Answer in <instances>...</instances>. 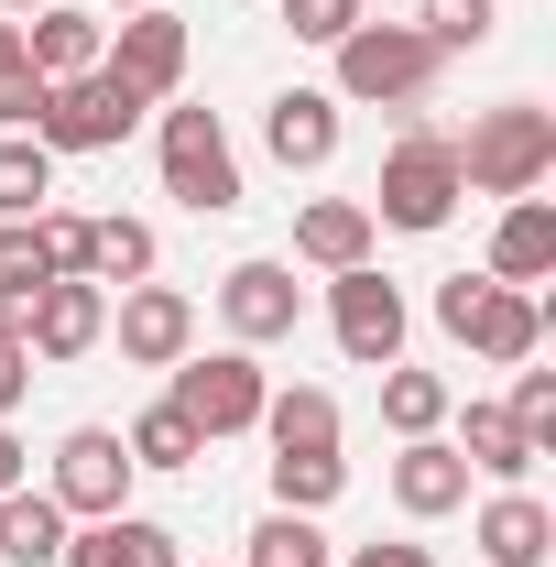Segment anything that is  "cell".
Listing matches in <instances>:
<instances>
[{"label": "cell", "mask_w": 556, "mask_h": 567, "mask_svg": "<svg viewBox=\"0 0 556 567\" xmlns=\"http://www.w3.org/2000/svg\"><path fill=\"white\" fill-rule=\"evenodd\" d=\"M382 425H393V436H436V425H447V382L393 360V371H382Z\"/></svg>", "instance_id": "obj_25"}, {"label": "cell", "mask_w": 556, "mask_h": 567, "mask_svg": "<svg viewBox=\"0 0 556 567\" xmlns=\"http://www.w3.org/2000/svg\"><path fill=\"white\" fill-rule=\"evenodd\" d=\"M164 197L197 208V218L240 208V153L218 132V110H164Z\"/></svg>", "instance_id": "obj_6"}, {"label": "cell", "mask_w": 556, "mask_h": 567, "mask_svg": "<svg viewBox=\"0 0 556 567\" xmlns=\"http://www.w3.org/2000/svg\"><path fill=\"white\" fill-rule=\"evenodd\" d=\"M262 393H274V382H262V360H251V350H208V360L186 350L164 404H175V415L218 447V436H251V425H262Z\"/></svg>", "instance_id": "obj_5"}, {"label": "cell", "mask_w": 556, "mask_h": 567, "mask_svg": "<svg viewBox=\"0 0 556 567\" xmlns=\"http://www.w3.org/2000/svg\"><path fill=\"white\" fill-rule=\"evenodd\" d=\"M502 415L524 425V447H535V458H546V447H556V371H524V382H513V404H502Z\"/></svg>", "instance_id": "obj_33"}, {"label": "cell", "mask_w": 556, "mask_h": 567, "mask_svg": "<svg viewBox=\"0 0 556 567\" xmlns=\"http://www.w3.org/2000/svg\"><path fill=\"white\" fill-rule=\"evenodd\" d=\"M142 110H153V99H132L110 66H87V76H55V87H44L33 142H44V153H110V142H132Z\"/></svg>", "instance_id": "obj_7"}, {"label": "cell", "mask_w": 556, "mask_h": 567, "mask_svg": "<svg viewBox=\"0 0 556 567\" xmlns=\"http://www.w3.org/2000/svg\"><path fill=\"white\" fill-rule=\"evenodd\" d=\"M328 55H339V87H328V99H360V110H404V99H425L436 66H447L415 22H360V33H339Z\"/></svg>", "instance_id": "obj_3"}, {"label": "cell", "mask_w": 556, "mask_h": 567, "mask_svg": "<svg viewBox=\"0 0 556 567\" xmlns=\"http://www.w3.org/2000/svg\"><path fill=\"white\" fill-rule=\"evenodd\" d=\"M546 175H556V110L502 99V110L470 121V142H459V186H481V197H535Z\"/></svg>", "instance_id": "obj_1"}, {"label": "cell", "mask_w": 556, "mask_h": 567, "mask_svg": "<svg viewBox=\"0 0 556 567\" xmlns=\"http://www.w3.org/2000/svg\"><path fill=\"white\" fill-rule=\"evenodd\" d=\"M99 66L121 76L132 99H175V87H186V22H175V11L153 0V11H132V22H121V33L99 44Z\"/></svg>", "instance_id": "obj_12"}, {"label": "cell", "mask_w": 556, "mask_h": 567, "mask_svg": "<svg viewBox=\"0 0 556 567\" xmlns=\"http://www.w3.org/2000/svg\"><path fill=\"white\" fill-rule=\"evenodd\" d=\"M186 350H197V306H186L175 284H132V295H121V360L175 371Z\"/></svg>", "instance_id": "obj_13"}, {"label": "cell", "mask_w": 556, "mask_h": 567, "mask_svg": "<svg viewBox=\"0 0 556 567\" xmlns=\"http://www.w3.org/2000/svg\"><path fill=\"white\" fill-rule=\"evenodd\" d=\"M11 328H22L33 360H87L99 339H110V295H99L87 274H55L33 306H11Z\"/></svg>", "instance_id": "obj_10"}, {"label": "cell", "mask_w": 556, "mask_h": 567, "mask_svg": "<svg viewBox=\"0 0 556 567\" xmlns=\"http://www.w3.org/2000/svg\"><path fill=\"white\" fill-rule=\"evenodd\" d=\"M22 393H33V350H22V328L0 317V415H11Z\"/></svg>", "instance_id": "obj_35"}, {"label": "cell", "mask_w": 556, "mask_h": 567, "mask_svg": "<svg viewBox=\"0 0 556 567\" xmlns=\"http://www.w3.org/2000/svg\"><path fill=\"white\" fill-rule=\"evenodd\" d=\"M99 44H110V33H99L87 11H66V0H44V11L22 22V66L44 76V87H55V76H87V66H99Z\"/></svg>", "instance_id": "obj_18"}, {"label": "cell", "mask_w": 556, "mask_h": 567, "mask_svg": "<svg viewBox=\"0 0 556 567\" xmlns=\"http://www.w3.org/2000/svg\"><path fill=\"white\" fill-rule=\"evenodd\" d=\"M459 197H470V186H459V142L447 132H404L382 153V186H371L360 208H371V229H447Z\"/></svg>", "instance_id": "obj_4"}, {"label": "cell", "mask_w": 556, "mask_h": 567, "mask_svg": "<svg viewBox=\"0 0 556 567\" xmlns=\"http://www.w3.org/2000/svg\"><path fill=\"white\" fill-rule=\"evenodd\" d=\"M360 22H371V0H284V33H295V44H339Z\"/></svg>", "instance_id": "obj_32"}, {"label": "cell", "mask_w": 556, "mask_h": 567, "mask_svg": "<svg viewBox=\"0 0 556 567\" xmlns=\"http://www.w3.org/2000/svg\"><path fill=\"white\" fill-rule=\"evenodd\" d=\"M132 447H121V425H76L66 447H55V502H66V524H110V513H132Z\"/></svg>", "instance_id": "obj_8"}, {"label": "cell", "mask_w": 556, "mask_h": 567, "mask_svg": "<svg viewBox=\"0 0 556 567\" xmlns=\"http://www.w3.org/2000/svg\"><path fill=\"white\" fill-rule=\"evenodd\" d=\"M240 567H328V535H317V513H262L251 524V557Z\"/></svg>", "instance_id": "obj_27"}, {"label": "cell", "mask_w": 556, "mask_h": 567, "mask_svg": "<svg viewBox=\"0 0 556 567\" xmlns=\"http://www.w3.org/2000/svg\"><path fill=\"white\" fill-rule=\"evenodd\" d=\"M262 436H274V458H339V393H317V382L262 393Z\"/></svg>", "instance_id": "obj_19"}, {"label": "cell", "mask_w": 556, "mask_h": 567, "mask_svg": "<svg viewBox=\"0 0 556 567\" xmlns=\"http://www.w3.org/2000/svg\"><path fill=\"white\" fill-rule=\"evenodd\" d=\"M328 328H339V350L360 360V371H393V360H404V284H382L371 262L328 274Z\"/></svg>", "instance_id": "obj_9"}, {"label": "cell", "mask_w": 556, "mask_h": 567, "mask_svg": "<svg viewBox=\"0 0 556 567\" xmlns=\"http://www.w3.org/2000/svg\"><path fill=\"white\" fill-rule=\"evenodd\" d=\"M44 284H55V262H44L33 218H0V306H33Z\"/></svg>", "instance_id": "obj_30"}, {"label": "cell", "mask_w": 556, "mask_h": 567, "mask_svg": "<svg viewBox=\"0 0 556 567\" xmlns=\"http://www.w3.org/2000/svg\"><path fill=\"white\" fill-rule=\"evenodd\" d=\"M218 317H229V339H240V350H274V339H295V317H306V284H295V262H229V274H218Z\"/></svg>", "instance_id": "obj_11"}, {"label": "cell", "mask_w": 556, "mask_h": 567, "mask_svg": "<svg viewBox=\"0 0 556 567\" xmlns=\"http://www.w3.org/2000/svg\"><path fill=\"white\" fill-rule=\"evenodd\" d=\"M22 66V22H0V76Z\"/></svg>", "instance_id": "obj_38"}, {"label": "cell", "mask_w": 556, "mask_h": 567, "mask_svg": "<svg viewBox=\"0 0 556 567\" xmlns=\"http://www.w3.org/2000/svg\"><path fill=\"white\" fill-rule=\"evenodd\" d=\"M349 492V458H274V513H328Z\"/></svg>", "instance_id": "obj_29"}, {"label": "cell", "mask_w": 556, "mask_h": 567, "mask_svg": "<svg viewBox=\"0 0 556 567\" xmlns=\"http://www.w3.org/2000/svg\"><path fill=\"white\" fill-rule=\"evenodd\" d=\"M33 11H44V0H0V22H33Z\"/></svg>", "instance_id": "obj_39"}, {"label": "cell", "mask_w": 556, "mask_h": 567, "mask_svg": "<svg viewBox=\"0 0 556 567\" xmlns=\"http://www.w3.org/2000/svg\"><path fill=\"white\" fill-rule=\"evenodd\" d=\"M33 121H44V76L11 66V76H0V132H33Z\"/></svg>", "instance_id": "obj_34"}, {"label": "cell", "mask_w": 556, "mask_h": 567, "mask_svg": "<svg viewBox=\"0 0 556 567\" xmlns=\"http://www.w3.org/2000/svg\"><path fill=\"white\" fill-rule=\"evenodd\" d=\"M153 274V229L142 218H99V240H87V284H142Z\"/></svg>", "instance_id": "obj_28"}, {"label": "cell", "mask_w": 556, "mask_h": 567, "mask_svg": "<svg viewBox=\"0 0 556 567\" xmlns=\"http://www.w3.org/2000/svg\"><path fill=\"white\" fill-rule=\"evenodd\" d=\"M262 142H274L284 175H317V164L339 153V99H328V87H284L274 110H262Z\"/></svg>", "instance_id": "obj_14"}, {"label": "cell", "mask_w": 556, "mask_h": 567, "mask_svg": "<svg viewBox=\"0 0 556 567\" xmlns=\"http://www.w3.org/2000/svg\"><path fill=\"white\" fill-rule=\"evenodd\" d=\"M121 447H132V470H197V458H208V436L175 415V404L132 415V425H121Z\"/></svg>", "instance_id": "obj_24"}, {"label": "cell", "mask_w": 556, "mask_h": 567, "mask_svg": "<svg viewBox=\"0 0 556 567\" xmlns=\"http://www.w3.org/2000/svg\"><path fill=\"white\" fill-rule=\"evenodd\" d=\"M415 33L436 44V55H470V44H491V0H425Z\"/></svg>", "instance_id": "obj_31"}, {"label": "cell", "mask_w": 556, "mask_h": 567, "mask_svg": "<svg viewBox=\"0 0 556 567\" xmlns=\"http://www.w3.org/2000/svg\"><path fill=\"white\" fill-rule=\"evenodd\" d=\"M295 251H306L317 274H349V262H371V208H360V197H317V208L295 218Z\"/></svg>", "instance_id": "obj_22"}, {"label": "cell", "mask_w": 556, "mask_h": 567, "mask_svg": "<svg viewBox=\"0 0 556 567\" xmlns=\"http://www.w3.org/2000/svg\"><path fill=\"white\" fill-rule=\"evenodd\" d=\"M393 502H404L415 524L459 513V502H470V458H459L447 436H404V458H393Z\"/></svg>", "instance_id": "obj_15"}, {"label": "cell", "mask_w": 556, "mask_h": 567, "mask_svg": "<svg viewBox=\"0 0 556 567\" xmlns=\"http://www.w3.org/2000/svg\"><path fill=\"white\" fill-rule=\"evenodd\" d=\"M459 458H470V470H491V481H524V470H535L524 425L502 415V404H470V415H459Z\"/></svg>", "instance_id": "obj_23"}, {"label": "cell", "mask_w": 556, "mask_h": 567, "mask_svg": "<svg viewBox=\"0 0 556 567\" xmlns=\"http://www.w3.org/2000/svg\"><path fill=\"white\" fill-rule=\"evenodd\" d=\"M0 492H22V436L0 425Z\"/></svg>", "instance_id": "obj_37"}, {"label": "cell", "mask_w": 556, "mask_h": 567, "mask_svg": "<svg viewBox=\"0 0 556 567\" xmlns=\"http://www.w3.org/2000/svg\"><path fill=\"white\" fill-rule=\"evenodd\" d=\"M55 567H186V546H175L164 524H142V513H110V524L66 535V557H55Z\"/></svg>", "instance_id": "obj_17"}, {"label": "cell", "mask_w": 556, "mask_h": 567, "mask_svg": "<svg viewBox=\"0 0 556 567\" xmlns=\"http://www.w3.org/2000/svg\"><path fill=\"white\" fill-rule=\"evenodd\" d=\"M55 557H66V502L0 492V567H55Z\"/></svg>", "instance_id": "obj_21"}, {"label": "cell", "mask_w": 556, "mask_h": 567, "mask_svg": "<svg viewBox=\"0 0 556 567\" xmlns=\"http://www.w3.org/2000/svg\"><path fill=\"white\" fill-rule=\"evenodd\" d=\"M436 328H447L459 350H481L491 371H524V360H535V339H546V306H535L524 284L447 274V284H436Z\"/></svg>", "instance_id": "obj_2"}, {"label": "cell", "mask_w": 556, "mask_h": 567, "mask_svg": "<svg viewBox=\"0 0 556 567\" xmlns=\"http://www.w3.org/2000/svg\"><path fill=\"white\" fill-rule=\"evenodd\" d=\"M481 557H491V567H546V557H556V513H546L535 492L481 502Z\"/></svg>", "instance_id": "obj_20"}, {"label": "cell", "mask_w": 556, "mask_h": 567, "mask_svg": "<svg viewBox=\"0 0 556 567\" xmlns=\"http://www.w3.org/2000/svg\"><path fill=\"white\" fill-rule=\"evenodd\" d=\"M546 274H556V208H546V197H502L491 284H546Z\"/></svg>", "instance_id": "obj_16"}, {"label": "cell", "mask_w": 556, "mask_h": 567, "mask_svg": "<svg viewBox=\"0 0 556 567\" xmlns=\"http://www.w3.org/2000/svg\"><path fill=\"white\" fill-rule=\"evenodd\" d=\"M349 567H425V546H349Z\"/></svg>", "instance_id": "obj_36"}, {"label": "cell", "mask_w": 556, "mask_h": 567, "mask_svg": "<svg viewBox=\"0 0 556 567\" xmlns=\"http://www.w3.org/2000/svg\"><path fill=\"white\" fill-rule=\"evenodd\" d=\"M44 197H55V153H44L33 132H11L0 142V218H33Z\"/></svg>", "instance_id": "obj_26"}, {"label": "cell", "mask_w": 556, "mask_h": 567, "mask_svg": "<svg viewBox=\"0 0 556 567\" xmlns=\"http://www.w3.org/2000/svg\"><path fill=\"white\" fill-rule=\"evenodd\" d=\"M121 11H153V0H121Z\"/></svg>", "instance_id": "obj_40"}]
</instances>
